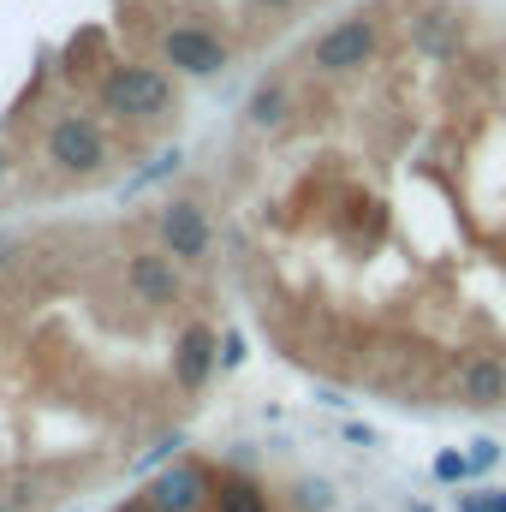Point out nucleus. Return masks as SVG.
Returning a JSON list of instances; mask_svg holds the SVG:
<instances>
[{"label":"nucleus","instance_id":"obj_1","mask_svg":"<svg viewBox=\"0 0 506 512\" xmlns=\"http://www.w3.org/2000/svg\"><path fill=\"white\" fill-rule=\"evenodd\" d=\"M96 102L102 114L114 120H131V126H149V120H167L179 108V90L161 66H143V60H126V66H108L102 84H96Z\"/></svg>","mask_w":506,"mask_h":512},{"label":"nucleus","instance_id":"obj_2","mask_svg":"<svg viewBox=\"0 0 506 512\" xmlns=\"http://www.w3.org/2000/svg\"><path fill=\"white\" fill-rule=\"evenodd\" d=\"M42 155L66 179H96L114 161V143H108V131H102L96 114H54L48 120V137H42Z\"/></svg>","mask_w":506,"mask_h":512},{"label":"nucleus","instance_id":"obj_3","mask_svg":"<svg viewBox=\"0 0 506 512\" xmlns=\"http://www.w3.org/2000/svg\"><path fill=\"white\" fill-rule=\"evenodd\" d=\"M376 18L370 12H352V18H340V24H328L316 42H310V66L316 72H328V78H340V72H358V66H370L376 60Z\"/></svg>","mask_w":506,"mask_h":512},{"label":"nucleus","instance_id":"obj_4","mask_svg":"<svg viewBox=\"0 0 506 512\" xmlns=\"http://www.w3.org/2000/svg\"><path fill=\"white\" fill-rule=\"evenodd\" d=\"M227 42L209 24H173L161 30V66H173L179 78H221L227 72Z\"/></svg>","mask_w":506,"mask_h":512},{"label":"nucleus","instance_id":"obj_5","mask_svg":"<svg viewBox=\"0 0 506 512\" xmlns=\"http://www.w3.org/2000/svg\"><path fill=\"white\" fill-rule=\"evenodd\" d=\"M143 495L155 512H209L215 507V477L197 459H173L143 483Z\"/></svg>","mask_w":506,"mask_h":512},{"label":"nucleus","instance_id":"obj_6","mask_svg":"<svg viewBox=\"0 0 506 512\" xmlns=\"http://www.w3.org/2000/svg\"><path fill=\"white\" fill-rule=\"evenodd\" d=\"M161 251L173 256V262H203L209 245H215V227H209V215H203V203H191V197H173V203H161Z\"/></svg>","mask_w":506,"mask_h":512},{"label":"nucleus","instance_id":"obj_7","mask_svg":"<svg viewBox=\"0 0 506 512\" xmlns=\"http://www.w3.org/2000/svg\"><path fill=\"white\" fill-rule=\"evenodd\" d=\"M215 370H221V334L209 322H191L173 340V382L185 387V393H197V387H209Z\"/></svg>","mask_w":506,"mask_h":512},{"label":"nucleus","instance_id":"obj_8","mask_svg":"<svg viewBox=\"0 0 506 512\" xmlns=\"http://www.w3.org/2000/svg\"><path fill=\"white\" fill-rule=\"evenodd\" d=\"M126 286L137 304H149V310H161V304H179V292H185V280H179V262L167 251H137L126 262Z\"/></svg>","mask_w":506,"mask_h":512},{"label":"nucleus","instance_id":"obj_9","mask_svg":"<svg viewBox=\"0 0 506 512\" xmlns=\"http://www.w3.org/2000/svg\"><path fill=\"white\" fill-rule=\"evenodd\" d=\"M459 399L465 405H506V358L501 352H471L459 364Z\"/></svg>","mask_w":506,"mask_h":512},{"label":"nucleus","instance_id":"obj_10","mask_svg":"<svg viewBox=\"0 0 506 512\" xmlns=\"http://www.w3.org/2000/svg\"><path fill=\"white\" fill-rule=\"evenodd\" d=\"M292 114V90L280 84V78H268V84H256L251 102H245V120H251L256 131H274L280 120Z\"/></svg>","mask_w":506,"mask_h":512},{"label":"nucleus","instance_id":"obj_11","mask_svg":"<svg viewBox=\"0 0 506 512\" xmlns=\"http://www.w3.org/2000/svg\"><path fill=\"white\" fill-rule=\"evenodd\" d=\"M215 512H268V495H262V483H256V477L227 471V477L215 483Z\"/></svg>","mask_w":506,"mask_h":512},{"label":"nucleus","instance_id":"obj_12","mask_svg":"<svg viewBox=\"0 0 506 512\" xmlns=\"http://www.w3.org/2000/svg\"><path fill=\"white\" fill-rule=\"evenodd\" d=\"M179 167H185V149H179V143H173V149H155V155H149V161L131 173L126 185H120V197H137V191L161 185V179H167V173H179Z\"/></svg>","mask_w":506,"mask_h":512},{"label":"nucleus","instance_id":"obj_13","mask_svg":"<svg viewBox=\"0 0 506 512\" xmlns=\"http://www.w3.org/2000/svg\"><path fill=\"white\" fill-rule=\"evenodd\" d=\"M417 48L435 54V60H453V54H459V30H453V18L423 12V18H417Z\"/></svg>","mask_w":506,"mask_h":512},{"label":"nucleus","instance_id":"obj_14","mask_svg":"<svg viewBox=\"0 0 506 512\" xmlns=\"http://www.w3.org/2000/svg\"><path fill=\"white\" fill-rule=\"evenodd\" d=\"M179 447H185V435H179V429H173V435H161V441H155V447H143V453H137V465H131V471H143V477H155V471H161V465H167V459H173V453H179Z\"/></svg>","mask_w":506,"mask_h":512},{"label":"nucleus","instance_id":"obj_15","mask_svg":"<svg viewBox=\"0 0 506 512\" xmlns=\"http://www.w3.org/2000/svg\"><path fill=\"white\" fill-rule=\"evenodd\" d=\"M292 495H298V507H304V512H328V507H334V489H328L322 477H304Z\"/></svg>","mask_w":506,"mask_h":512},{"label":"nucleus","instance_id":"obj_16","mask_svg":"<svg viewBox=\"0 0 506 512\" xmlns=\"http://www.w3.org/2000/svg\"><path fill=\"white\" fill-rule=\"evenodd\" d=\"M465 465H471V477H489L501 465V441H471L465 447Z\"/></svg>","mask_w":506,"mask_h":512},{"label":"nucleus","instance_id":"obj_17","mask_svg":"<svg viewBox=\"0 0 506 512\" xmlns=\"http://www.w3.org/2000/svg\"><path fill=\"white\" fill-rule=\"evenodd\" d=\"M471 477V465H465V453H435V483H465Z\"/></svg>","mask_w":506,"mask_h":512},{"label":"nucleus","instance_id":"obj_18","mask_svg":"<svg viewBox=\"0 0 506 512\" xmlns=\"http://www.w3.org/2000/svg\"><path fill=\"white\" fill-rule=\"evenodd\" d=\"M245 364V334H221V370H239Z\"/></svg>","mask_w":506,"mask_h":512},{"label":"nucleus","instance_id":"obj_19","mask_svg":"<svg viewBox=\"0 0 506 512\" xmlns=\"http://www.w3.org/2000/svg\"><path fill=\"white\" fill-rule=\"evenodd\" d=\"M340 435H346V441H352V447H376V429H370V423H346V429H340Z\"/></svg>","mask_w":506,"mask_h":512},{"label":"nucleus","instance_id":"obj_20","mask_svg":"<svg viewBox=\"0 0 506 512\" xmlns=\"http://www.w3.org/2000/svg\"><path fill=\"white\" fill-rule=\"evenodd\" d=\"M12 256H18V239H12V233H0V268H12Z\"/></svg>","mask_w":506,"mask_h":512},{"label":"nucleus","instance_id":"obj_21","mask_svg":"<svg viewBox=\"0 0 506 512\" xmlns=\"http://www.w3.org/2000/svg\"><path fill=\"white\" fill-rule=\"evenodd\" d=\"M483 507H489V512H506V489H489V495H483Z\"/></svg>","mask_w":506,"mask_h":512},{"label":"nucleus","instance_id":"obj_22","mask_svg":"<svg viewBox=\"0 0 506 512\" xmlns=\"http://www.w3.org/2000/svg\"><path fill=\"white\" fill-rule=\"evenodd\" d=\"M120 512H155V507H149V495H131V501H120Z\"/></svg>","mask_w":506,"mask_h":512},{"label":"nucleus","instance_id":"obj_23","mask_svg":"<svg viewBox=\"0 0 506 512\" xmlns=\"http://www.w3.org/2000/svg\"><path fill=\"white\" fill-rule=\"evenodd\" d=\"M459 512H489V507H483V495H459Z\"/></svg>","mask_w":506,"mask_h":512},{"label":"nucleus","instance_id":"obj_24","mask_svg":"<svg viewBox=\"0 0 506 512\" xmlns=\"http://www.w3.org/2000/svg\"><path fill=\"white\" fill-rule=\"evenodd\" d=\"M256 6H268V12H286V6H292V0H256Z\"/></svg>","mask_w":506,"mask_h":512},{"label":"nucleus","instance_id":"obj_25","mask_svg":"<svg viewBox=\"0 0 506 512\" xmlns=\"http://www.w3.org/2000/svg\"><path fill=\"white\" fill-rule=\"evenodd\" d=\"M6 167H12V149H0V179H6Z\"/></svg>","mask_w":506,"mask_h":512},{"label":"nucleus","instance_id":"obj_26","mask_svg":"<svg viewBox=\"0 0 506 512\" xmlns=\"http://www.w3.org/2000/svg\"><path fill=\"white\" fill-rule=\"evenodd\" d=\"M0 512H18V501H12V495H0Z\"/></svg>","mask_w":506,"mask_h":512}]
</instances>
